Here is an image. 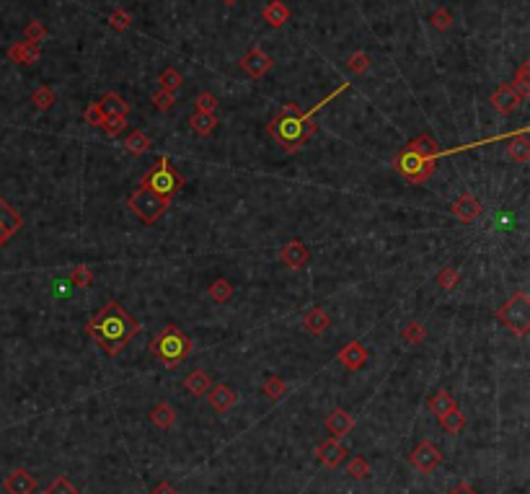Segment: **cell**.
Listing matches in <instances>:
<instances>
[{"label": "cell", "instance_id": "cell-1", "mask_svg": "<svg viewBox=\"0 0 530 494\" xmlns=\"http://www.w3.org/2000/svg\"><path fill=\"white\" fill-rule=\"evenodd\" d=\"M344 88H347V83H342L337 91L329 93L323 101H319L311 111H303L298 104H284L282 109H280V114L266 125V132L280 143V148H282L284 153H298V150L313 138V132L319 127V125H316V111H319L323 104H329L331 99H337Z\"/></svg>", "mask_w": 530, "mask_h": 494}, {"label": "cell", "instance_id": "cell-2", "mask_svg": "<svg viewBox=\"0 0 530 494\" xmlns=\"http://www.w3.org/2000/svg\"><path fill=\"white\" fill-rule=\"evenodd\" d=\"M88 337L99 344L109 357L119 355V349L127 347V342L140 331V324L129 316L119 303H106L91 321H88Z\"/></svg>", "mask_w": 530, "mask_h": 494}, {"label": "cell", "instance_id": "cell-3", "mask_svg": "<svg viewBox=\"0 0 530 494\" xmlns=\"http://www.w3.org/2000/svg\"><path fill=\"white\" fill-rule=\"evenodd\" d=\"M440 145L432 135H419L414 138L406 148H401L396 158H393V168L412 184H424L430 182L437 166Z\"/></svg>", "mask_w": 530, "mask_h": 494}, {"label": "cell", "instance_id": "cell-4", "mask_svg": "<svg viewBox=\"0 0 530 494\" xmlns=\"http://www.w3.org/2000/svg\"><path fill=\"white\" fill-rule=\"evenodd\" d=\"M147 349H150V355L156 357V360H161L166 367H176L192 355L194 342L189 339L186 331H182L179 326H174V324H168L166 329H161L156 337L150 339V347Z\"/></svg>", "mask_w": 530, "mask_h": 494}, {"label": "cell", "instance_id": "cell-5", "mask_svg": "<svg viewBox=\"0 0 530 494\" xmlns=\"http://www.w3.org/2000/svg\"><path fill=\"white\" fill-rule=\"evenodd\" d=\"M140 186H147L150 192H156L158 197H163V200L171 202V200H174V194L184 186V179L176 174L174 166L168 164V158L161 156L156 164H153V168H150V171L143 176Z\"/></svg>", "mask_w": 530, "mask_h": 494}, {"label": "cell", "instance_id": "cell-6", "mask_svg": "<svg viewBox=\"0 0 530 494\" xmlns=\"http://www.w3.org/2000/svg\"><path fill=\"white\" fill-rule=\"evenodd\" d=\"M497 319L502 321L507 329H512L515 334H528L530 331V298L525 290L515 293L507 303H502L497 308Z\"/></svg>", "mask_w": 530, "mask_h": 494}, {"label": "cell", "instance_id": "cell-7", "mask_svg": "<svg viewBox=\"0 0 530 494\" xmlns=\"http://www.w3.org/2000/svg\"><path fill=\"white\" fill-rule=\"evenodd\" d=\"M168 205H171V202L163 200V197H158L156 192H150L147 186L135 189L132 197H129V210L135 212L143 223H156V220L168 210Z\"/></svg>", "mask_w": 530, "mask_h": 494}, {"label": "cell", "instance_id": "cell-8", "mask_svg": "<svg viewBox=\"0 0 530 494\" xmlns=\"http://www.w3.org/2000/svg\"><path fill=\"white\" fill-rule=\"evenodd\" d=\"M409 463H412L417 471H421V474H432V471L442 463V453L437 450L435 443H430V440H421L419 445L412 450Z\"/></svg>", "mask_w": 530, "mask_h": 494}, {"label": "cell", "instance_id": "cell-9", "mask_svg": "<svg viewBox=\"0 0 530 494\" xmlns=\"http://www.w3.org/2000/svg\"><path fill=\"white\" fill-rule=\"evenodd\" d=\"M37 486H39L37 476L31 474L29 468H13L6 476V481H3V489L8 494H34Z\"/></svg>", "mask_w": 530, "mask_h": 494}, {"label": "cell", "instance_id": "cell-10", "mask_svg": "<svg viewBox=\"0 0 530 494\" xmlns=\"http://www.w3.org/2000/svg\"><path fill=\"white\" fill-rule=\"evenodd\" d=\"M21 225H24L21 215L13 210L8 202L3 200V197H0V248L6 246L10 238L19 233Z\"/></svg>", "mask_w": 530, "mask_h": 494}, {"label": "cell", "instance_id": "cell-11", "mask_svg": "<svg viewBox=\"0 0 530 494\" xmlns=\"http://www.w3.org/2000/svg\"><path fill=\"white\" fill-rule=\"evenodd\" d=\"M241 70L246 75H251V78H262L264 73L272 70V57L266 55L264 49L254 47V49H248L246 55L241 57Z\"/></svg>", "mask_w": 530, "mask_h": 494}, {"label": "cell", "instance_id": "cell-12", "mask_svg": "<svg viewBox=\"0 0 530 494\" xmlns=\"http://www.w3.org/2000/svg\"><path fill=\"white\" fill-rule=\"evenodd\" d=\"M207 399H210V406L215 409L218 414H225V412H230L233 406H236V401H238V394L230 388V385H225V383H215V385H210V391H207Z\"/></svg>", "mask_w": 530, "mask_h": 494}, {"label": "cell", "instance_id": "cell-13", "mask_svg": "<svg viewBox=\"0 0 530 494\" xmlns=\"http://www.w3.org/2000/svg\"><path fill=\"white\" fill-rule=\"evenodd\" d=\"M450 210H453V215H456L460 223H474V220L481 218L484 205L476 200L474 194H463V197H458V200L450 205Z\"/></svg>", "mask_w": 530, "mask_h": 494}, {"label": "cell", "instance_id": "cell-14", "mask_svg": "<svg viewBox=\"0 0 530 494\" xmlns=\"http://www.w3.org/2000/svg\"><path fill=\"white\" fill-rule=\"evenodd\" d=\"M492 104H494V109L499 111V114H512V111L522 104V99H520V93L515 91L510 83H502V86L492 93Z\"/></svg>", "mask_w": 530, "mask_h": 494}, {"label": "cell", "instance_id": "cell-15", "mask_svg": "<svg viewBox=\"0 0 530 494\" xmlns=\"http://www.w3.org/2000/svg\"><path fill=\"white\" fill-rule=\"evenodd\" d=\"M280 259H282L284 266H290V269H300V266L308 264L311 251H308V246H305L303 241H290V244H284L282 246Z\"/></svg>", "mask_w": 530, "mask_h": 494}, {"label": "cell", "instance_id": "cell-16", "mask_svg": "<svg viewBox=\"0 0 530 494\" xmlns=\"http://www.w3.org/2000/svg\"><path fill=\"white\" fill-rule=\"evenodd\" d=\"M316 456H319V461L323 463V466H329V468H337L344 458H347V448L339 443V440H323L319 448H316Z\"/></svg>", "mask_w": 530, "mask_h": 494}, {"label": "cell", "instance_id": "cell-17", "mask_svg": "<svg viewBox=\"0 0 530 494\" xmlns=\"http://www.w3.org/2000/svg\"><path fill=\"white\" fill-rule=\"evenodd\" d=\"M355 427V417L347 412V409H334V412L326 417V430L331 432L334 440H342L344 435H349Z\"/></svg>", "mask_w": 530, "mask_h": 494}, {"label": "cell", "instance_id": "cell-18", "mask_svg": "<svg viewBox=\"0 0 530 494\" xmlns=\"http://www.w3.org/2000/svg\"><path fill=\"white\" fill-rule=\"evenodd\" d=\"M8 60L10 63H19V65H34L42 57V49L39 45H31V42H16V45L8 47Z\"/></svg>", "mask_w": 530, "mask_h": 494}, {"label": "cell", "instance_id": "cell-19", "mask_svg": "<svg viewBox=\"0 0 530 494\" xmlns=\"http://www.w3.org/2000/svg\"><path fill=\"white\" fill-rule=\"evenodd\" d=\"M339 362L349 367V370H360L367 362V349L360 342H349V344L339 349Z\"/></svg>", "mask_w": 530, "mask_h": 494}, {"label": "cell", "instance_id": "cell-20", "mask_svg": "<svg viewBox=\"0 0 530 494\" xmlns=\"http://www.w3.org/2000/svg\"><path fill=\"white\" fill-rule=\"evenodd\" d=\"M262 16H264V21L269 24V26H284L287 21H290V8L284 6L282 0H269L264 6V10H262Z\"/></svg>", "mask_w": 530, "mask_h": 494}, {"label": "cell", "instance_id": "cell-21", "mask_svg": "<svg viewBox=\"0 0 530 494\" xmlns=\"http://www.w3.org/2000/svg\"><path fill=\"white\" fill-rule=\"evenodd\" d=\"M303 326H305V331H311L313 337H321L331 326L329 313L323 311V308H311V311L305 313V319H303Z\"/></svg>", "mask_w": 530, "mask_h": 494}, {"label": "cell", "instance_id": "cell-22", "mask_svg": "<svg viewBox=\"0 0 530 494\" xmlns=\"http://www.w3.org/2000/svg\"><path fill=\"white\" fill-rule=\"evenodd\" d=\"M189 125H192V129L197 135L207 138V135L215 132V127H218L220 122L218 117H215V111H194L192 117H189Z\"/></svg>", "mask_w": 530, "mask_h": 494}, {"label": "cell", "instance_id": "cell-23", "mask_svg": "<svg viewBox=\"0 0 530 494\" xmlns=\"http://www.w3.org/2000/svg\"><path fill=\"white\" fill-rule=\"evenodd\" d=\"M101 111H104V117H127L129 114V104L119 93H106L104 99L99 101Z\"/></svg>", "mask_w": 530, "mask_h": 494}, {"label": "cell", "instance_id": "cell-24", "mask_svg": "<svg viewBox=\"0 0 530 494\" xmlns=\"http://www.w3.org/2000/svg\"><path fill=\"white\" fill-rule=\"evenodd\" d=\"M210 385H212V381H210V376L204 373V370H192L189 376H186V381H184V388L189 391L192 396H204L207 391H210Z\"/></svg>", "mask_w": 530, "mask_h": 494}, {"label": "cell", "instance_id": "cell-25", "mask_svg": "<svg viewBox=\"0 0 530 494\" xmlns=\"http://www.w3.org/2000/svg\"><path fill=\"white\" fill-rule=\"evenodd\" d=\"M507 156H510L512 161H517V164H528V161H530L528 129H522L517 138L510 140V145H507Z\"/></svg>", "mask_w": 530, "mask_h": 494}, {"label": "cell", "instance_id": "cell-26", "mask_svg": "<svg viewBox=\"0 0 530 494\" xmlns=\"http://www.w3.org/2000/svg\"><path fill=\"white\" fill-rule=\"evenodd\" d=\"M150 422L156 424V427H161V430H171L176 424V412H174V406L171 404H156L153 406V412H150Z\"/></svg>", "mask_w": 530, "mask_h": 494}, {"label": "cell", "instance_id": "cell-27", "mask_svg": "<svg viewBox=\"0 0 530 494\" xmlns=\"http://www.w3.org/2000/svg\"><path fill=\"white\" fill-rule=\"evenodd\" d=\"M456 406H458L456 396L450 394V391H445V388H442V391H437V394L430 399V412L435 414L437 420L442 417V414H448L450 409H456Z\"/></svg>", "mask_w": 530, "mask_h": 494}, {"label": "cell", "instance_id": "cell-28", "mask_svg": "<svg viewBox=\"0 0 530 494\" xmlns=\"http://www.w3.org/2000/svg\"><path fill=\"white\" fill-rule=\"evenodd\" d=\"M440 427L448 432V435H458V432L466 427V414L456 406V409H450L448 414L440 417Z\"/></svg>", "mask_w": 530, "mask_h": 494}, {"label": "cell", "instance_id": "cell-29", "mask_svg": "<svg viewBox=\"0 0 530 494\" xmlns=\"http://www.w3.org/2000/svg\"><path fill=\"white\" fill-rule=\"evenodd\" d=\"M125 148H127L132 156H143V153H147V150L153 148V143H150V138H147L145 132L135 129V132H129V135H127V140H125Z\"/></svg>", "mask_w": 530, "mask_h": 494}, {"label": "cell", "instance_id": "cell-30", "mask_svg": "<svg viewBox=\"0 0 530 494\" xmlns=\"http://www.w3.org/2000/svg\"><path fill=\"white\" fill-rule=\"evenodd\" d=\"M207 293H210L212 301L223 305V303H228L230 298H233V285H230L228 280H223V277H220V280H215V282L207 287Z\"/></svg>", "mask_w": 530, "mask_h": 494}, {"label": "cell", "instance_id": "cell-31", "mask_svg": "<svg viewBox=\"0 0 530 494\" xmlns=\"http://www.w3.org/2000/svg\"><path fill=\"white\" fill-rule=\"evenodd\" d=\"M57 101L55 91L49 88V86H39L37 91L31 93V104L37 106L39 111H47V109H52V104Z\"/></svg>", "mask_w": 530, "mask_h": 494}, {"label": "cell", "instance_id": "cell-32", "mask_svg": "<svg viewBox=\"0 0 530 494\" xmlns=\"http://www.w3.org/2000/svg\"><path fill=\"white\" fill-rule=\"evenodd\" d=\"M347 474L352 479H367V476L373 474V468H370V463L362 456H352L347 463Z\"/></svg>", "mask_w": 530, "mask_h": 494}, {"label": "cell", "instance_id": "cell-33", "mask_svg": "<svg viewBox=\"0 0 530 494\" xmlns=\"http://www.w3.org/2000/svg\"><path fill=\"white\" fill-rule=\"evenodd\" d=\"M182 83H184L182 73H179V70H174V67H166L163 73H161V88H163V91L176 93L179 88H182Z\"/></svg>", "mask_w": 530, "mask_h": 494}, {"label": "cell", "instance_id": "cell-34", "mask_svg": "<svg viewBox=\"0 0 530 494\" xmlns=\"http://www.w3.org/2000/svg\"><path fill=\"white\" fill-rule=\"evenodd\" d=\"M528 73H530V65L528 63H522L520 67H517V78H515V83H512V88L520 93V99L525 101L530 96V81H528Z\"/></svg>", "mask_w": 530, "mask_h": 494}, {"label": "cell", "instance_id": "cell-35", "mask_svg": "<svg viewBox=\"0 0 530 494\" xmlns=\"http://www.w3.org/2000/svg\"><path fill=\"white\" fill-rule=\"evenodd\" d=\"M458 282H460V269H456V266H445V269H440L437 285L442 287V290H456Z\"/></svg>", "mask_w": 530, "mask_h": 494}, {"label": "cell", "instance_id": "cell-36", "mask_svg": "<svg viewBox=\"0 0 530 494\" xmlns=\"http://www.w3.org/2000/svg\"><path fill=\"white\" fill-rule=\"evenodd\" d=\"M45 494H78V486L67 479V476H57L49 481V486L45 489Z\"/></svg>", "mask_w": 530, "mask_h": 494}, {"label": "cell", "instance_id": "cell-37", "mask_svg": "<svg viewBox=\"0 0 530 494\" xmlns=\"http://www.w3.org/2000/svg\"><path fill=\"white\" fill-rule=\"evenodd\" d=\"M264 394L272 399V401H280L284 394H287V385H284L282 378H277V376H269L264 381Z\"/></svg>", "mask_w": 530, "mask_h": 494}, {"label": "cell", "instance_id": "cell-38", "mask_svg": "<svg viewBox=\"0 0 530 494\" xmlns=\"http://www.w3.org/2000/svg\"><path fill=\"white\" fill-rule=\"evenodd\" d=\"M101 129H104L109 138H119V135L127 129V117H104Z\"/></svg>", "mask_w": 530, "mask_h": 494}, {"label": "cell", "instance_id": "cell-39", "mask_svg": "<svg viewBox=\"0 0 530 494\" xmlns=\"http://www.w3.org/2000/svg\"><path fill=\"white\" fill-rule=\"evenodd\" d=\"M401 337H403V342H409V344H421V342H424V337H427V331H424V326H421V324L412 321V324H406V326H403Z\"/></svg>", "mask_w": 530, "mask_h": 494}, {"label": "cell", "instance_id": "cell-40", "mask_svg": "<svg viewBox=\"0 0 530 494\" xmlns=\"http://www.w3.org/2000/svg\"><path fill=\"white\" fill-rule=\"evenodd\" d=\"M24 37H26V42H31V45H39V42L47 39V26L42 21H29L26 29H24Z\"/></svg>", "mask_w": 530, "mask_h": 494}, {"label": "cell", "instance_id": "cell-41", "mask_svg": "<svg viewBox=\"0 0 530 494\" xmlns=\"http://www.w3.org/2000/svg\"><path fill=\"white\" fill-rule=\"evenodd\" d=\"M109 24H111V29H114V31H119V34H122V31H127V29L132 26V16H129L125 8H117V10H111Z\"/></svg>", "mask_w": 530, "mask_h": 494}, {"label": "cell", "instance_id": "cell-42", "mask_svg": "<svg viewBox=\"0 0 530 494\" xmlns=\"http://www.w3.org/2000/svg\"><path fill=\"white\" fill-rule=\"evenodd\" d=\"M70 280H73V285L78 287V290H86V287L93 282V275H91V269H88V266L78 264V266H73V272H70Z\"/></svg>", "mask_w": 530, "mask_h": 494}, {"label": "cell", "instance_id": "cell-43", "mask_svg": "<svg viewBox=\"0 0 530 494\" xmlns=\"http://www.w3.org/2000/svg\"><path fill=\"white\" fill-rule=\"evenodd\" d=\"M430 24H432L435 29H437V31H448L450 24H453V13H450L448 8H437V10H435V13L430 16Z\"/></svg>", "mask_w": 530, "mask_h": 494}, {"label": "cell", "instance_id": "cell-44", "mask_svg": "<svg viewBox=\"0 0 530 494\" xmlns=\"http://www.w3.org/2000/svg\"><path fill=\"white\" fill-rule=\"evenodd\" d=\"M347 67L352 70V73H365L367 67H370V57H367V52H355V55H349V60H347Z\"/></svg>", "mask_w": 530, "mask_h": 494}, {"label": "cell", "instance_id": "cell-45", "mask_svg": "<svg viewBox=\"0 0 530 494\" xmlns=\"http://www.w3.org/2000/svg\"><path fill=\"white\" fill-rule=\"evenodd\" d=\"M174 104H176V93H168L163 91V88L158 93H153V106H156L158 111H171Z\"/></svg>", "mask_w": 530, "mask_h": 494}, {"label": "cell", "instance_id": "cell-46", "mask_svg": "<svg viewBox=\"0 0 530 494\" xmlns=\"http://www.w3.org/2000/svg\"><path fill=\"white\" fill-rule=\"evenodd\" d=\"M83 119H86V125H91V127H101V122H104V111H101L99 101H93V104L86 106Z\"/></svg>", "mask_w": 530, "mask_h": 494}, {"label": "cell", "instance_id": "cell-47", "mask_svg": "<svg viewBox=\"0 0 530 494\" xmlns=\"http://www.w3.org/2000/svg\"><path fill=\"white\" fill-rule=\"evenodd\" d=\"M194 104H197V111H215L218 109V96H212V93L204 91L194 99Z\"/></svg>", "mask_w": 530, "mask_h": 494}, {"label": "cell", "instance_id": "cell-48", "mask_svg": "<svg viewBox=\"0 0 530 494\" xmlns=\"http://www.w3.org/2000/svg\"><path fill=\"white\" fill-rule=\"evenodd\" d=\"M150 494H179V492H176L174 484H168V481H161V484L153 486V492H150Z\"/></svg>", "mask_w": 530, "mask_h": 494}, {"label": "cell", "instance_id": "cell-49", "mask_svg": "<svg viewBox=\"0 0 530 494\" xmlns=\"http://www.w3.org/2000/svg\"><path fill=\"white\" fill-rule=\"evenodd\" d=\"M448 494H479V492H476V489H474L471 484H466V481H460V484H458L456 489H453V492H448Z\"/></svg>", "mask_w": 530, "mask_h": 494}, {"label": "cell", "instance_id": "cell-50", "mask_svg": "<svg viewBox=\"0 0 530 494\" xmlns=\"http://www.w3.org/2000/svg\"><path fill=\"white\" fill-rule=\"evenodd\" d=\"M223 3H225V6H236L238 0H223Z\"/></svg>", "mask_w": 530, "mask_h": 494}]
</instances>
